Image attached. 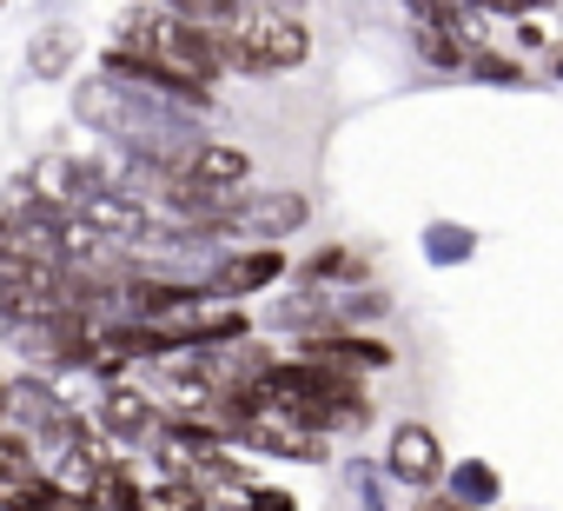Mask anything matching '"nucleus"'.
<instances>
[{
    "label": "nucleus",
    "mask_w": 563,
    "mask_h": 511,
    "mask_svg": "<svg viewBox=\"0 0 563 511\" xmlns=\"http://www.w3.org/2000/svg\"><path fill=\"white\" fill-rule=\"evenodd\" d=\"M232 432L272 458H319V432H306L292 412H278V405H258L252 392H232Z\"/></svg>",
    "instance_id": "obj_5"
},
{
    "label": "nucleus",
    "mask_w": 563,
    "mask_h": 511,
    "mask_svg": "<svg viewBox=\"0 0 563 511\" xmlns=\"http://www.w3.org/2000/svg\"><path fill=\"white\" fill-rule=\"evenodd\" d=\"M60 67H67V34H47L34 47V74H60Z\"/></svg>",
    "instance_id": "obj_15"
},
{
    "label": "nucleus",
    "mask_w": 563,
    "mask_h": 511,
    "mask_svg": "<svg viewBox=\"0 0 563 511\" xmlns=\"http://www.w3.org/2000/svg\"><path fill=\"white\" fill-rule=\"evenodd\" d=\"M245 511H299V504H292V491H272V485H252V491H245Z\"/></svg>",
    "instance_id": "obj_16"
},
{
    "label": "nucleus",
    "mask_w": 563,
    "mask_h": 511,
    "mask_svg": "<svg viewBox=\"0 0 563 511\" xmlns=\"http://www.w3.org/2000/svg\"><path fill=\"white\" fill-rule=\"evenodd\" d=\"M100 425H107L113 438H146V432H153V399H146V392H126V385H113V392L100 399Z\"/></svg>",
    "instance_id": "obj_9"
},
{
    "label": "nucleus",
    "mask_w": 563,
    "mask_h": 511,
    "mask_svg": "<svg viewBox=\"0 0 563 511\" xmlns=\"http://www.w3.org/2000/svg\"><path fill=\"white\" fill-rule=\"evenodd\" d=\"M306 219H312V199L292 193V186H278V193H245V199L219 206L206 226H212V232H239V239H286V232H299Z\"/></svg>",
    "instance_id": "obj_4"
},
{
    "label": "nucleus",
    "mask_w": 563,
    "mask_h": 511,
    "mask_svg": "<svg viewBox=\"0 0 563 511\" xmlns=\"http://www.w3.org/2000/svg\"><path fill=\"white\" fill-rule=\"evenodd\" d=\"M278 273H286V260H278L272 246H252V252H232V260L212 267V293H219V300H245V293L272 286Z\"/></svg>",
    "instance_id": "obj_8"
},
{
    "label": "nucleus",
    "mask_w": 563,
    "mask_h": 511,
    "mask_svg": "<svg viewBox=\"0 0 563 511\" xmlns=\"http://www.w3.org/2000/svg\"><path fill=\"white\" fill-rule=\"evenodd\" d=\"M418 511H464V504H457V498H424Z\"/></svg>",
    "instance_id": "obj_19"
},
{
    "label": "nucleus",
    "mask_w": 563,
    "mask_h": 511,
    "mask_svg": "<svg viewBox=\"0 0 563 511\" xmlns=\"http://www.w3.org/2000/svg\"><path fill=\"white\" fill-rule=\"evenodd\" d=\"M490 498H497V471H490V465H457V504L477 511V504H490Z\"/></svg>",
    "instance_id": "obj_12"
},
{
    "label": "nucleus",
    "mask_w": 563,
    "mask_h": 511,
    "mask_svg": "<svg viewBox=\"0 0 563 511\" xmlns=\"http://www.w3.org/2000/svg\"><path fill=\"white\" fill-rule=\"evenodd\" d=\"M312 54V28L286 8H239L232 34H219V61L245 74H286Z\"/></svg>",
    "instance_id": "obj_3"
},
{
    "label": "nucleus",
    "mask_w": 563,
    "mask_h": 511,
    "mask_svg": "<svg viewBox=\"0 0 563 511\" xmlns=\"http://www.w3.org/2000/svg\"><path fill=\"white\" fill-rule=\"evenodd\" d=\"M120 54H133L140 67H153L159 80H173V87H206L212 74H219V41L212 34H199V28H186L179 21V8H146V14H133L126 21V47Z\"/></svg>",
    "instance_id": "obj_2"
},
{
    "label": "nucleus",
    "mask_w": 563,
    "mask_h": 511,
    "mask_svg": "<svg viewBox=\"0 0 563 511\" xmlns=\"http://www.w3.org/2000/svg\"><path fill=\"white\" fill-rule=\"evenodd\" d=\"M186 107H206V94H186V87H133V80H113V74H93L74 87V113L87 127H100L107 140L146 153V160H186L199 146V127Z\"/></svg>",
    "instance_id": "obj_1"
},
{
    "label": "nucleus",
    "mask_w": 563,
    "mask_h": 511,
    "mask_svg": "<svg viewBox=\"0 0 563 511\" xmlns=\"http://www.w3.org/2000/svg\"><path fill=\"white\" fill-rule=\"evenodd\" d=\"M471 74H484V80H510V87H517V61H504V54H477Z\"/></svg>",
    "instance_id": "obj_17"
},
{
    "label": "nucleus",
    "mask_w": 563,
    "mask_h": 511,
    "mask_svg": "<svg viewBox=\"0 0 563 511\" xmlns=\"http://www.w3.org/2000/svg\"><path fill=\"white\" fill-rule=\"evenodd\" d=\"M67 219H80L93 239H140V232H146V206H140V193H113V186L80 193Z\"/></svg>",
    "instance_id": "obj_6"
},
{
    "label": "nucleus",
    "mask_w": 563,
    "mask_h": 511,
    "mask_svg": "<svg viewBox=\"0 0 563 511\" xmlns=\"http://www.w3.org/2000/svg\"><path fill=\"white\" fill-rule=\"evenodd\" d=\"M464 252H471V232H464V226H431V260H438V267L464 260Z\"/></svg>",
    "instance_id": "obj_13"
},
{
    "label": "nucleus",
    "mask_w": 563,
    "mask_h": 511,
    "mask_svg": "<svg viewBox=\"0 0 563 511\" xmlns=\"http://www.w3.org/2000/svg\"><path fill=\"white\" fill-rule=\"evenodd\" d=\"M146 511H206V491L186 485V478H166V485L146 491Z\"/></svg>",
    "instance_id": "obj_11"
},
{
    "label": "nucleus",
    "mask_w": 563,
    "mask_h": 511,
    "mask_svg": "<svg viewBox=\"0 0 563 511\" xmlns=\"http://www.w3.org/2000/svg\"><path fill=\"white\" fill-rule=\"evenodd\" d=\"M391 478L398 485H438V471H444V445H438V432L431 425H398L391 432Z\"/></svg>",
    "instance_id": "obj_7"
},
{
    "label": "nucleus",
    "mask_w": 563,
    "mask_h": 511,
    "mask_svg": "<svg viewBox=\"0 0 563 511\" xmlns=\"http://www.w3.org/2000/svg\"><path fill=\"white\" fill-rule=\"evenodd\" d=\"M34 485H41V478H34ZM34 485H8V478H0V511H21V504H27V491H34Z\"/></svg>",
    "instance_id": "obj_18"
},
{
    "label": "nucleus",
    "mask_w": 563,
    "mask_h": 511,
    "mask_svg": "<svg viewBox=\"0 0 563 511\" xmlns=\"http://www.w3.org/2000/svg\"><path fill=\"white\" fill-rule=\"evenodd\" d=\"M0 425H8V379H0Z\"/></svg>",
    "instance_id": "obj_20"
},
{
    "label": "nucleus",
    "mask_w": 563,
    "mask_h": 511,
    "mask_svg": "<svg viewBox=\"0 0 563 511\" xmlns=\"http://www.w3.org/2000/svg\"><path fill=\"white\" fill-rule=\"evenodd\" d=\"M418 47H424V61H438V67H457V61H464V47H457V41H444L438 28H424V34H418Z\"/></svg>",
    "instance_id": "obj_14"
},
{
    "label": "nucleus",
    "mask_w": 563,
    "mask_h": 511,
    "mask_svg": "<svg viewBox=\"0 0 563 511\" xmlns=\"http://www.w3.org/2000/svg\"><path fill=\"white\" fill-rule=\"evenodd\" d=\"M87 504H93V511H146V491L133 485V471H126V465H107Z\"/></svg>",
    "instance_id": "obj_10"
}]
</instances>
